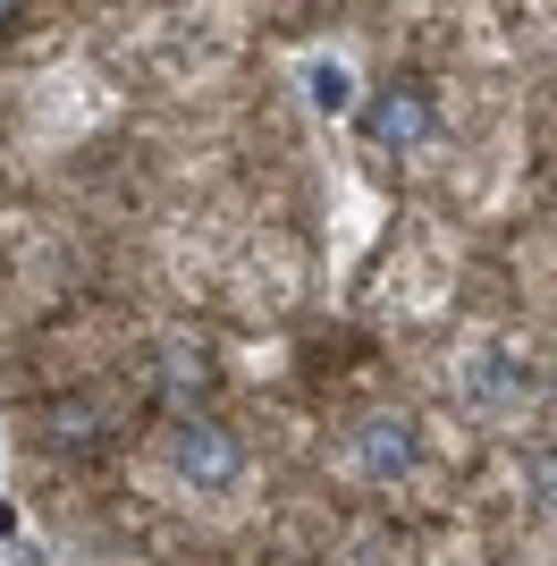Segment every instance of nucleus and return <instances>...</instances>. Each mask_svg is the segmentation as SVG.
I'll return each mask as SVG.
<instances>
[{"mask_svg":"<svg viewBox=\"0 0 557 566\" xmlns=\"http://www.w3.org/2000/svg\"><path fill=\"white\" fill-rule=\"evenodd\" d=\"M169 465L195 482V491H229L237 473H245V449H237L229 423H203V415H186L178 431H169Z\"/></svg>","mask_w":557,"mask_h":566,"instance_id":"nucleus-1","label":"nucleus"},{"mask_svg":"<svg viewBox=\"0 0 557 566\" xmlns=\"http://www.w3.org/2000/svg\"><path fill=\"white\" fill-rule=\"evenodd\" d=\"M364 127H371V144H389V153H414V144H431V127H440V111H431V85H414V76H389V85L371 94Z\"/></svg>","mask_w":557,"mask_h":566,"instance_id":"nucleus-2","label":"nucleus"},{"mask_svg":"<svg viewBox=\"0 0 557 566\" xmlns=\"http://www.w3.org/2000/svg\"><path fill=\"white\" fill-rule=\"evenodd\" d=\"M414 457H422V440H414V423H406V415H371V423L355 431V465H364L371 482H406V473H414Z\"/></svg>","mask_w":557,"mask_h":566,"instance_id":"nucleus-3","label":"nucleus"},{"mask_svg":"<svg viewBox=\"0 0 557 566\" xmlns=\"http://www.w3.org/2000/svg\"><path fill=\"white\" fill-rule=\"evenodd\" d=\"M43 431H51V449H102V431H111V415L93 398H60L43 415Z\"/></svg>","mask_w":557,"mask_h":566,"instance_id":"nucleus-4","label":"nucleus"},{"mask_svg":"<svg viewBox=\"0 0 557 566\" xmlns=\"http://www.w3.org/2000/svg\"><path fill=\"white\" fill-rule=\"evenodd\" d=\"M211 389V355L203 347H161V380H153V398L186 406V398H203Z\"/></svg>","mask_w":557,"mask_h":566,"instance_id":"nucleus-5","label":"nucleus"},{"mask_svg":"<svg viewBox=\"0 0 557 566\" xmlns=\"http://www.w3.org/2000/svg\"><path fill=\"white\" fill-rule=\"evenodd\" d=\"M313 94H322L329 111H347V76H338V69H313Z\"/></svg>","mask_w":557,"mask_h":566,"instance_id":"nucleus-6","label":"nucleus"},{"mask_svg":"<svg viewBox=\"0 0 557 566\" xmlns=\"http://www.w3.org/2000/svg\"><path fill=\"white\" fill-rule=\"evenodd\" d=\"M533 491H540V499L557 507V457H540V465H533Z\"/></svg>","mask_w":557,"mask_h":566,"instance_id":"nucleus-7","label":"nucleus"},{"mask_svg":"<svg viewBox=\"0 0 557 566\" xmlns=\"http://www.w3.org/2000/svg\"><path fill=\"white\" fill-rule=\"evenodd\" d=\"M0 25H18V9H9V0H0Z\"/></svg>","mask_w":557,"mask_h":566,"instance_id":"nucleus-8","label":"nucleus"}]
</instances>
